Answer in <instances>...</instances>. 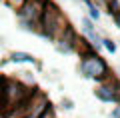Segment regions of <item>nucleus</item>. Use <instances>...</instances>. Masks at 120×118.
<instances>
[{"label":"nucleus","mask_w":120,"mask_h":118,"mask_svg":"<svg viewBox=\"0 0 120 118\" xmlns=\"http://www.w3.org/2000/svg\"><path fill=\"white\" fill-rule=\"evenodd\" d=\"M80 70L84 72L86 78H104L108 68H106V62L100 56H88V58L82 60Z\"/></svg>","instance_id":"nucleus-1"},{"label":"nucleus","mask_w":120,"mask_h":118,"mask_svg":"<svg viewBox=\"0 0 120 118\" xmlns=\"http://www.w3.org/2000/svg\"><path fill=\"white\" fill-rule=\"evenodd\" d=\"M42 6L40 4H36V2H26L24 6H22V10H20V16L26 20V24H32L34 26L36 22L40 20V16H42Z\"/></svg>","instance_id":"nucleus-2"},{"label":"nucleus","mask_w":120,"mask_h":118,"mask_svg":"<svg viewBox=\"0 0 120 118\" xmlns=\"http://www.w3.org/2000/svg\"><path fill=\"white\" fill-rule=\"evenodd\" d=\"M94 94L100 98V100H104V102H116L120 98V94H116L112 86H100V88L94 90Z\"/></svg>","instance_id":"nucleus-3"},{"label":"nucleus","mask_w":120,"mask_h":118,"mask_svg":"<svg viewBox=\"0 0 120 118\" xmlns=\"http://www.w3.org/2000/svg\"><path fill=\"white\" fill-rule=\"evenodd\" d=\"M10 60L12 62H34V56L28 54V52H14L10 56Z\"/></svg>","instance_id":"nucleus-4"},{"label":"nucleus","mask_w":120,"mask_h":118,"mask_svg":"<svg viewBox=\"0 0 120 118\" xmlns=\"http://www.w3.org/2000/svg\"><path fill=\"white\" fill-rule=\"evenodd\" d=\"M86 4H88V8H90V16L92 18H96V20H98V16H100V12H98V8H96L94 4H92V2H90V0H84Z\"/></svg>","instance_id":"nucleus-5"},{"label":"nucleus","mask_w":120,"mask_h":118,"mask_svg":"<svg viewBox=\"0 0 120 118\" xmlns=\"http://www.w3.org/2000/svg\"><path fill=\"white\" fill-rule=\"evenodd\" d=\"M102 46H106L108 52H116V44L112 42V40H108V38H106V40H102Z\"/></svg>","instance_id":"nucleus-6"},{"label":"nucleus","mask_w":120,"mask_h":118,"mask_svg":"<svg viewBox=\"0 0 120 118\" xmlns=\"http://www.w3.org/2000/svg\"><path fill=\"white\" fill-rule=\"evenodd\" d=\"M116 24L120 26V10H118V12H116Z\"/></svg>","instance_id":"nucleus-7"},{"label":"nucleus","mask_w":120,"mask_h":118,"mask_svg":"<svg viewBox=\"0 0 120 118\" xmlns=\"http://www.w3.org/2000/svg\"><path fill=\"white\" fill-rule=\"evenodd\" d=\"M114 118H120V108H118V110H114Z\"/></svg>","instance_id":"nucleus-8"},{"label":"nucleus","mask_w":120,"mask_h":118,"mask_svg":"<svg viewBox=\"0 0 120 118\" xmlns=\"http://www.w3.org/2000/svg\"><path fill=\"white\" fill-rule=\"evenodd\" d=\"M12 2H16V4H20V2H22V0H12Z\"/></svg>","instance_id":"nucleus-9"}]
</instances>
